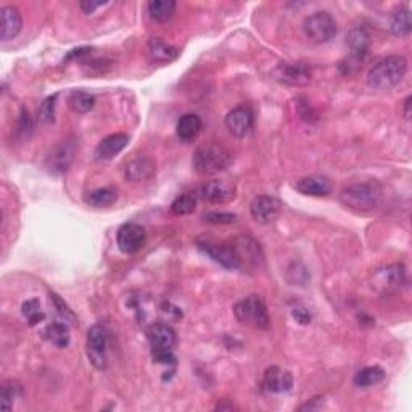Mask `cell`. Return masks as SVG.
I'll return each instance as SVG.
<instances>
[{
    "instance_id": "21",
    "label": "cell",
    "mask_w": 412,
    "mask_h": 412,
    "mask_svg": "<svg viewBox=\"0 0 412 412\" xmlns=\"http://www.w3.org/2000/svg\"><path fill=\"white\" fill-rule=\"evenodd\" d=\"M155 172L156 166L153 161L149 158H137L128 163L126 170H124V177H126V181L131 182H142L153 177Z\"/></svg>"
},
{
    "instance_id": "5",
    "label": "cell",
    "mask_w": 412,
    "mask_h": 412,
    "mask_svg": "<svg viewBox=\"0 0 412 412\" xmlns=\"http://www.w3.org/2000/svg\"><path fill=\"white\" fill-rule=\"evenodd\" d=\"M303 31L314 44H327L337 36V21L327 12H316L305 20Z\"/></svg>"
},
{
    "instance_id": "24",
    "label": "cell",
    "mask_w": 412,
    "mask_h": 412,
    "mask_svg": "<svg viewBox=\"0 0 412 412\" xmlns=\"http://www.w3.org/2000/svg\"><path fill=\"white\" fill-rule=\"evenodd\" d=\"M149 15L153 21L158 23H165V21L171 20L172 15L176 12V2L174 0H151L147 5Z\"/></svg>"
},
{
    "instance_id": "29",
    "label": "cell",
    "mask_w": 412,
    "mask_h": 412,
    "mask_svg": "<svg viewBox=\"0 0 412 412\" xmlns=\"http://www.w3.org/2000/svg\"><path fill=\"white\" fill-rule=\"evenodd\" d=\"M69 107L73 108L76 113H89L95 105V99L88 92L83 90H74L69 95Z\"/></svg>"
},
{
    "instance_id": "23",
    "label": "cell",
    "mask_w": 412,
    "mask_h": 412,
    "mask_svg": "<svg viewBox=\"0 0 412 412\" xmlns=\"http://www.w3.org/2000/svg\"><path fill=\"white\" fill-rule=\"evenodd\" d=\"M346 42L351 48V53L357 60H362L369 52V47H371V36L366 28L362 26H356V28L351 29L346 36Z\"/></svg>"
},
{
    "instance_id": "26",
    "label": "cell",
    "mask_w": 412,
    "mask_h": 412,
    "mask_svg": "<svg viewBox=\"0 0 412 412\" xmlns=\"http://www.w3.org/2000/svg\"><path fill=\"white\" fill-rule=\"evenodd\" d=\"M385 378V371L378 366H371L359 371L353 378V383L359 388L373 387V385L380 383Z\"/></svg>"
},
{
    "instance_id": "39",
    "label": "cell",
    "mask_w": 412,
    "mask_h": 412,
    "mask_svg": "<svg viewBox=\"0 0 412 412\" xmlns=\"http://www.w3.org/2000/svg\"><path fill=\"white\" fill-rule=\"evenodd\" d=\"M294 317L303 325H306V324H309V321H311V314L308 313L306 308H301V306L294 309Z\"/></svg>"
},
{
    "instance_id": "35",
    "label": "cell",
    "mask_w": 412,
    "mask_h": 412,
    "mask_svg": "<svg viewBox=\"0 0 412 412\" xmlns=\"http://www.w3.org/2000/svg\"><path fill=\"white\" fill-rule=\"evenodd\" d=\"M32 132V119L29 116V111L23 108L20 113L18 124H16V134L20 135L21 139H28Z\"/></svg>"
},
{
    "instance_id": "3",
    "label": "cell",
    "mask_w": 412,
    "mask_h": 412,
    "mask_svg": "<svg viewBox=\"0 0 412 412\" xmlns=\"http://www.w3.org/2000/svg\"><path fill=\"white\" fill-rule=\"evenodd\" d=\"M232 163V153L224 145L218 142H208L200 145L195 150L192 166L200 176H214L219 174L229 167Z\"/></svg>"
},
{
    "instance_id": "12",
    "label": "cell",
    "mask_w": 412,
    "mask_h": 412,
    "mask_svg": "<svg viewBox=\"0 0 412 412\" xmlns=\"http://www.w3.org/2000/svg\"><path fill=\"white\" fill-rule=\"evenodd\" d=\"M76 153V144L74 140H63L62 144H58L47 156L46 166L47 170L53 172V174H60L64 172L73 163Z\"/></svg>"
},
{
    "instance_id": "4",
    "label": "cell",
    "mask_w": 412,
    "mask_h": 412,
    "mask_svg": "<svg viewBox=\"0 0 412 412\" xmlns=\"http://www.w3.org/2000/svg\"><path fill=\"white\" fill-rule=\"evenodd\" d=\"M234 316L242 325L252 329L266 330L270 325L268 308L263 298L258 295H250L238 301L234 306Z\"/></svg>"
},
{
    "instance_id": "7",
    "label": "cell",
    "mask_w": 412,
    "mask_h": 412,
    "mask_svg": "<svg viewBox=\"0 0 412 412\" xmlns=\"http://www.w3.org/2000/svg\"><path fill=\"white\" fill-rule=\"evenodd\" d=\"M108 330L105 325L95 324L92 325L88 332V356L92 364H94L99 371H105L107 369V350H108Z\"/></svg>"
},
{
    "instance_id": "27",
    "label": "cell",
    "mask_w": 412,
    "mask_h": 412,
    "mask_svg": "<svg viewBox=\"0 0 412 412\" xmlns=\"http://www.w3.org/2000/svg\"><path fill=\"white\" fill-rule=\"evenodd\" d=\"M118 195L111 188H95V191L88 192L84 195V202L89 206H94V208H105V206H110L116 202Z\"/></svg>"
},
{
    "instance_id": "15",
    "label": "cell",
    "mask_w": 412,
    "mask_h": 412,
    "mask_svg": "<svg viewBox=\"0 0 412 412\" xmlns=\"http://www.w3.org/2000/svg\"><path fill=\"white\" fill-rule=\"evenodd\" d=\"M406 282V270L401 264H392L378 270L373 277V284L378 290L392 291L398 290Z\"/></svg>"
},
{
    "instance_id": "6",
    "label": "cell",
    "mask_w": 412,
    "mask_h": 412,
    "mask_svg": "<svg viewBox=\"0 0 412 412\" xmlns=\"http://www.w3.org/2000/svg\"><path fill=\"white\" fill-rule=\"evenodd\" d=\"M198 250L210 256L213 261L226 269H240L242 261L238 256L235 243H216L210 240H200Z\"/></svg>"
},
{
    "instance_id": "17",
    "label": "cell",
    "mask_w": 412,
    "mask_h": 412,
    "mask_svg": "<svg viewBox=\"0 0 412 412\" xmlns=\"http://www.w3.org/2000/svg\"><path fill=\"white\" fill-rule=\"evenodd\" d=\"M294 387V377L290 372L282 371L280 367L273 366L264 372L263 388L269 393H284Z\"/></svg>"
},
{
    "instance_id": "36",
    "label": "cell",
    "mask_w": 412,
    "mask_h": 412,
    "mask_svg": "<svg viewBox=\"0 0 412 412\" xmlns=\"http://www.w3.org/2000/svg\"><path fill=\"white\" fill-rule=\"evenodd\" d=\"M205 219L211 222V224H232V222L237 221V216L232 213H218V211H213V213H206Z\"/></svg>"
},
{
    "instance_id": "40",
    "label": "cell",
    "mask_w": 412,
    "mask_h": 412,
    "mask_svg": "<svg viewBox=\"0 0 412 412\" xmlns=\"http://www.w3.org/2000/svg\"><path fill=\"white\" fill-rule=\"evenodd\" d=\"M411 97H408V99L404 100V118L409 119L411 118Z\"/></svg>"
},
{
    "instance_id": "9",
    "label": "cell",
    "mask_w": 412,
    "mask_h": 412,
    "mask_svg": "<svg viewBox=\"0 0 412 412\" xmlns=\"http://www.w3.org/2000/svg\"><path fill=\"white\" fill-rule=\"evenodd\" d=\"M147 242V234L142 226L135 222H126L118 231V247L124 254H134L142 250Z\"/></svg>"
},
{
    "instance_id": "33",
    "label": "cell",
    "mask_w": 412,
    "mask_h": 412,
    "mask_svg": "<svg viewBox=\"0 0 412 412\" xmlns=\"http://www.w3.org/2000/svg\"><path fill=\"white\" fill-rule=\"evenodd\" d=\"M50 301L53 303V306H55L58 316L63 319V322H71V324L76 322V316L71 311V308H69L57 294H50Z\"/></svg>"
},
{
    "instance_id": "30",
    "label": "cell",
    "mask_w": 412,
    "mask_h": 412,
    "mask_svg": "<svg viewBox=\"0 0 412 412\" xmlns=\"http://www.w3.org/2000/svg\"><path fill=\"white\" fill-rule=\"evenodd\" d=\"M197 208V197L193 193H184L177 197L171 205V211L176 216H187L192 214Z\"/></svg>"
},
{
    "instance_id": "38",
    "label": "cell",
    "mask_w": 412,
    "mask_h": 412,
    "mask_svg": "<svg viewBox=\"0 0 412 412\" xmlns=\"http://www.w3.org/2000/svg\"><path fill=\"white\" fill-rule=\"evenodd\" d=\"M105 5H108V2H103V0H83V2L79 4V7L84 13L90 15V13H94L97 8L105 7Z\"/></svg>"
},
{
    "instance_id": "32",
    "label": "cell",
    "mask_w": 412,
    "mask_h": 412,
    "mask_svg": "<svg viewBox=\"0 0 412 412\" xmlns=\"http://www.w3.org/2000/svg\"><path fill=\"white\" fill-rule=\"evenodd\" d=\"M21 313H23V316L28 319V324L31 325V327H34V325H37L46 319V314L44 311H41V305L37 300L25 301L23 306H21Z\"/></svg>"
},
{
    "instance_id": "25",
    "label": "cell",
    "mask_w": 412,
    "mask_h": 412,
    "mask_svg": "<svg viewBox=\"0 0 412 412\" xmlns=\"http://www.w3.org/2000/svg\"><path fill=\"white\" fill-rule=\"evenodd\" d=\"M44 337L58 348H67L69 345L68 325L64 322H52L44 330Z\"/></svg>"
},
{
    "instance_id": "1",
    "label": "cell",
    "mask_w": 412,
    "mask_h": 412,
    "mask_svg": "<svg viewBox=\"0 0 412 412\" xmlns=\"http://www.w3.org/2000/svg\"><path fill=\"white\" fill-rule=\"evenodd\" d=\"M408 71V62L404 57L392 55L377 60L367 73L369 88L377 90H390L403 81Z\"/></svg>"
},
{
    "instance_id": "19",
    "label": "cell",
    "mask_w": 412,
    "mask_h": 412,
    "mask_svg": "<svg viewBox=\"0 0 412 412\" xmlns=\"http://www.w3.org/2000/svg\"><path fill=\"white\" fill-rule=\"evenodd\" d=\"M147 55L151 63H170L179 57V50L160 37H151L147 42Z\"/></svg>"
},
{
    "instance_id": "31",
    "label": "cell",
    "mask_w": 412,
    "mask_h": 412,
    "mask_svg": "<svg viewBox=\"0 0 412 412\" xmlns=\"http://www.w3.org/2000/svg\"><path fill=\"white\" fill-rule=\"evenodd\" d=\"M21 393V387L18 382L8 380L2 385V392H0V408L4 411H10L13 406V401Z\"/></svg>"
},
{
    "instance_id": "8",
    "label": "cell",
    "mask_w": 412,
    "mask_h": 412,
    "mask_svg": "<svg viewBox=\"0 0 412 412\" xmlns=\"http://www.w3.org/2000/svg\"><path fill=\"white\" fill-rule=\"evenodd\" d=\"M275 79L291 88H305L311 83V67L306 63H282L275 69Z\"/></svg>"
},
{
    "instance_id": "22",
    "label": "cell",
    "mask_w": 412,
    "mask_h": 412,
    "mask_svg": "<svg viewBox=\"0 0 412 412\" xmlns=\"http://www.w3.org/2000/svg\"><path fill=\"white\" fill-rule=\"evenodd\" d=\"M203 123L198 115H193V113H187V115L181 116L177 121L176 132L177 137L182 140V142H192L198 137V134L202 132Z\"/></svg>"
},
{
    "instance_id": "10",
    "label": "cell",
    "mask_w": 412,
    "mask_h": 412,
    "mask_svg": "<svg viewBox=\"0 0 412 412\" xmlns=\"http://www.w3.org/2000/svg\"><path fill=\"white\" fill-rule=\"evenodd\" d=\"M202 197L214 205L231 203L237 197V187L229 179H214L202 187Z\"/></svg>"
},
{
    "instance_id": "13",
    "label": "cell",
    "mask_w": 412,
    "mask_h": 412,
    "mask_svg": "<svg viewBox=\"0 0 412 412\" xmlns=\"http://www.w3.org/2000/svg\"><path fill=\"white\" fill-rule=\"evenodd\" d=\"M254 123L253 111L248 107H237L226 116V126L234 137H245L252 131Z\"/></svg>"
},
{
    "instance_id": "20",
    "label": "cell",
    "mask_w": 412,
    "mask_h": 412,
    "mask_svg": "<svg viewBox=\"0 0 412 412\" xmlns=\"http://www.w3.org/2000/svg\"><path fill=\"white\" fill-rule=\"evenodd\" d=\"M296 191L309 197H325L332 192V182L322 176H309L303 177L296 182Z\"/></svg>"
},
{
    "instance_id": "37",
    "label": "cell",
    "mask_w": 412,
    "mask_h": 412,
    "mask_svg": "<svg viewBox=\"0 0 412 412\" xmlns=\"http://www.w3.org/2000/svg\"><path fill=\"white\" fill-rule=\"evenodd\" d=\"M151 357L160 364H174L176 356L172 350H151Z\"/></svg>"
},
{
    "instance_id": "16",
    "label": "cell",
    "mask_w": 412,
    "mask_h": 412,
    "mask_svg": "<svg viewBox=\"0 0 412 412\" xmlns=\"http://www.w3.org/2000/svg\"><path fill=\"white\" fill-rule=\"evenodd\" d=\"M147 338L151 350H172L177 337L174 329L167 324H153L147 329Z\"/></svg>"
},
{
    "instance_id": "18",
    "label": "cell",
    "mask_w": 412,
    "mask_h": 412,
    "mask_svg": "<svg viewBox=\"0 0 412 412\" xmlns=\"http://www.w3.org/2000/svg\"><path fill=\"white\" fill-rule=\"evenodd\" d=\"M129 137L126 134H111L102 140L94 150L95 160L99 161H108L115 158L118 153L128 147Z\"/></svg>"
},
{
    "instance_id": "28",
    "label": "cell",
    "mask_w": 412,
    "mask_h": 412,
    "mask_svg": "<svg viewBox=\"0 0 412 412\" xmlns=\"http://www.w3.org/2000/svg\"><path fill=\"white\" fill-rule=\"evenodd\" d=\"M390 28L394 36H408L411 32V13L408 8H399L392 16Z\"/></svg>"
},
{
    "instance_id": "34",
    "label": "cell",
    "mask_w": 412,
    "mask_h": 412,
    "mask_svg": "<svg viewBox=\"0 0 412 412\" xmlns=\"http://www.w3.org/2000/svg\"><path fill=\"white\" fill-rule=\"evenodd\" d=\"M55 105H57V95L47 97V99L42 102L41 110H39V119L44 124L53 123V116H55Z\"/></svg>"
},
{
    "instance_id": "14",
    "label": "cell",
    "mask_w": 412,
    "mask_h": 412,
    "mask_svg": "<svg viewBox=\"0 0 412 412\" xmlns=\"http://www.w3.org/2000/svg\"><path fill=\"white\" fill-rule=\"evenodd\" d=\"M21 26H23V18L21 12L13 5H5L0 10V37L2 41H12L20 34Z\"/></svg>"
},
{
    "instance_id": "11",
    "label": "cell",
    "mask_w": 412,
    "mask_h": 412,
    "mask_svg": "<svg viewBox=\"0 0 412 412\" xmlns=\"http://www.w3.org/2000/svg\"><path fill=\"white\" fill-rule=\"evenodd\" d=\"M282 203L275 197L269 195H259L250 205L252 218L259 224H270L280 216Z\"/></svg>"
},
{
    "instance_id": "2",
    "label": "cell",
    "mask_w": 412,
    "mask_h": 412,
    "mask_svg": "<svg viewBox=\"0 0 412 412\" xmlns=\"http://www.w3.org/2000/svg\"><path fill=\"white\" fill-rule=\"evenodd\" d=\"M383 188L376 181L357 182L340 192V203L356 213H369L380 205Z\"/></svg>"
}]
</instances>
